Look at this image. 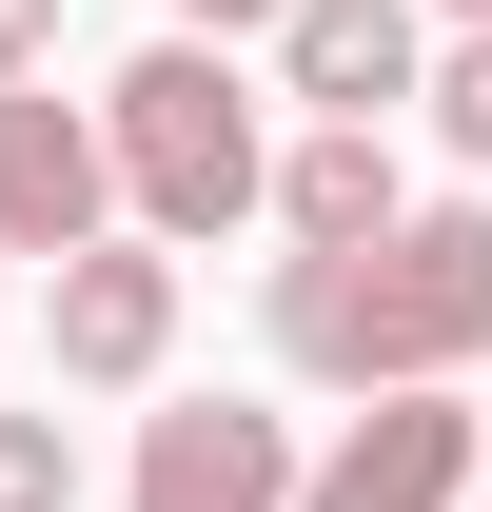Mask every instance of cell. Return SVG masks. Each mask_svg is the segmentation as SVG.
<instances>
[{
  "label": "cell",
  "instance_id": "cell-1",
  "mask_svg": "<svg viewBox=\"0 0 492 512\" xmlns=\"http://www.w3.org/2000/svg\"><path fill=\"white\" fill-rule=\"evenodd\" d=\"M276 355L335 394H453L492 355V197H433L374 256H276Z\"/></svg>",
  "mask_w": 492,
  "mask_h": 512
},
{
  "label": "cell",
  "instance_id": "cell-2",
  "mask_svg": "<svg viewBox=\"0 0 492 512\" xmlns=\"http://www.w3.org/2000/svg\"><path fill=\"white\" fill-rule=\"evenodd\" d=\"M99 158H119V197L158 217V237H217V217L276 197V138H256V99H237L217 40H158V60L99 79Z\"/></svg>",
  "mask_w": 492,
  "mask_h": 512
},
{
  "label": "cell",
  "instance_id": "cell-3",
  "mask_svg": "<svg viewBox=\"0 0 492 512\" xmlns=\"http://www.w3.org/2000/svg\"><path fill=\"white\" fill-rule=\"evenodd\" d=\"M473 453H492V414H453V394H374L355 434L296 473V512H473Z\"/></svg>",
  "mask_w": 492,
  "mask_h": 512
},
{
  "label": "cell",
  "instance_id": "cell-4",
  "mask_svg": "<svg viewBox=\"0 0 492 512\" xmlns=\"http://www.w3.org/2000/svg\"><path fill=\"white\" fill-rule=\"evenodd\" d=\"M99 197H119L99 119L40 99V79H0V256H99Z\"/></svg>",
  "mask_w": 492,
  "mask_h": 512
},
{
  "label": "cell",
  "instance_id": "cell-5",
  "mask_svg": "<svg viewBox=\"0 0 492 512\" xmlns=\"http://www.w3.org/2000/svg\"><path fill=\"white\" fill-rule=\"evenodd\" d=\"M119 512H296V414H237V394L158 414L138 473H119Z\"/></svg>",
  "mask_w": 492,
  "mask_h": 512
},
{
  "label": "cell",
  "instance_id": "cell-6",
  "mask_svg": "<svg viewBox=\"0 0 492 512\" xmlns=\"http://www.w3.org/2000/svg\"><path fill=\"white\" fill-rule=\"evenodd\" d=\"M40 335H60V375H79V394H138L158 355H178V256H138V237L60 256V296H40Z\"/></svg>",
  "mask_w": 492,
  "mask_h": 512
},
{
  "label": "cell",
  "instance_id": "cell-7",
  "mask_svg": "<svg viewBox=\"0 0 492 512\" xmlns=\"http://www.w3.org/2000/svg\"><path fill=\"white\" fill-rule=\"evenodd\" d=\"M276 60H296L315 119H355V138H394V99H433L414 0H296V20H276Z\"/></svg>",
  "mask_w": 492,
  "mask_h": 512
},
{
  "label": "cell",
  "instance_id": "cell-8",
  "mask_svg": "<svg viewBox=\"0 0 492 512\" xmlns=\"http://www.w3.org/2000/svg\"><path fill=\"white\" fill-rule=\"evenodd\" d=\"M276 217H296V256H374L414 197H394V138H355V119H315L296 158H276Z\"/></svg>",
  "mask_w": 492,
  "mask_h": 512
},
{
  "label": "cell",
  "instance_id": "cell-9",
  "mask_svg": "<svg viewBox=\"0 0 492 512\" xmlns=\"http://www.w3.org/2000/svg\"><path fill=\"white\" fill-rule=\"evenodd\" d=\"M0 512H79V434L60 414H0Z\"/></svg>",
  "mask_w": 492,
  "mask_h": 512
},
{
  "label": "cell",
  "instance_id": "cell-10",
  "mask_svg": "<svg viewBox=\"0 0 492 512\" xmlns=\"http://www.w3.org/2000/svg\"><path fill=\"white\" fill-rule=\"evenodd\" d=\"M433 138L492 178V20H453V60H433Z\"/></svg>",
  "mask_w": 492,
  "mask_h": 512
},
{
  "label": "cell",
  "instance_id": "cell-11",
  "mask_svg": "<svg viewBox=\"0 0 492 512\" xmlns=\"http://www.w3.org/2000/svg\"><path fill=\"white\" fill-rule=\"evenodd\" d=\"M60 60V0H0V79H40Z\"/></svg>",
  "mask_w": 492,
  "mask_h": 512
},
{
  "label": "cell",
  "instance_id": "cell-12",
  "mask_svg": "<svg viewBox=\"0 0 492 512\" xmlns=\"http://www.w3.org/2000/svg\"><path fill=\"white\" fill-rule=\"evenodd\" d=\"M178 20H197V40H237V20H296V0H178Z\"/></svg>",
  "mask_w": 492,
  "mask_h": 512
},
{
  "label": "cell",
  "instance_id": "cell-13",
  "mask_svg": "<svg viewBox=\"0 0 492 512\" xmlns=\"http://www.w3.org/2000/svg\"><path fill=\"white\" fill-rule=\"evenodd\" d=\"M453 20H492V0H453Z\"/></svg>",
  "mask_w": 492,
  "mask_h": 512
}]
</instances>
